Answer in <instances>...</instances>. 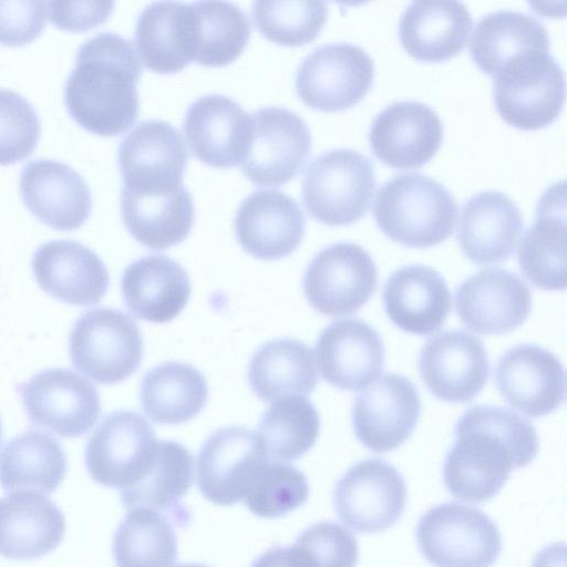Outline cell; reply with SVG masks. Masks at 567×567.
<instances>
[{
	"mask_svg": "<svg viewBox=\"0 0 567 567\" xmlns=\"http://www.w3.org/2000/svg\"><path fill=\"white\" fill-rule=\"evenodd\" d=\"M564 182L539 198L536 220L520 239L517 257L522 272L536 287H566V217Z\"/></svg>",
	"mask_w": 567,
	"mask_h": 567,
	"instance_id": "f1b7e54d",
	"label": "cell"
},
{
	"mask_svg": "<svg viewBox=\"0 0 567 567\" xmlns=\"http://www.w3.org/2000/svg\"><path fill=\"white\" fill-rule=\"evenodd\" d=\"M319 430L315 405L305 396L293 395L272 402L262 414L257 433L268 457L284 462L306 454L315 445Z\"/></svg>",
	"mask_w": 567,
	"mask_h": 567,
	"instance_id": "60d3db41",
	"label": "cell"
},
{
	"mask_svg": "<svg viewBox=\"0 0 567 567\" xmlns=\"http://www.w3.org/2000/svg\"><path fill=\"white\" fill-rule=\"evenodd\" d=\"M138 58L157 73H176L194 61L190 3L152 2L140 13L134 32Z\"/></svg>",
	"mask_w": 567,
	"mask_h": 567,
	"instance_id": "836d02e7",
	"label": "cell"
},
{
	"mask_svg": "<svg viewBox=\"0 0 567 567\" xmlns=\"http://www.w3.org/2000/svg\"><path fill=\"white\" fill-rule=\"evenodd\" d=\"M174 567H209V566L192 563V564H179Z\"/></svg>",
	"mask_w": 567,
	"mask_h": 567,
	"instance_id": "f907efd6",
	"label": "cell"
},
{
	"mask_svg": "<svg viewBox=\"0 0 567 567\" xmlns=\"http://www.w3.org/2000/svg\"><path fill=\"white\" fill-rule=\"evenodd\" d=\"M252 19L268 40L289 47L311 42L326 23L328 8L322 1H255Z\"/></svg>",
	"mask_w": 567,
	"mask_h": 567,
	"instance_id": "b9f144b4",
	"label": "cell"
},
{
	"mask_svg": "<svg viewBox=\"0 0 567 567\" xmlns=\"http://www.w3.org/2000/svg\"><path fill=\"white\" fill-rule=\"evenodd\" d=\"M415 535L421 553L434 567H492L502 550L496 524L481 509L461 503L426 511Z\"/></svg>",
	"mask_w": 567,
	"mask_h": 567,
	"instance_id": "5b68a950",
	"label": "cell"
},
{
	"mask_svg": "<svg viewBox=\"0 0 567 567\" xmlns=\"http://www.w3.org/2000/svg\"><path fill=\"white\" fill-rule=\"evenodd\" d=\"M2 441V426H1V421H0V443Z\"/></svg>",
	"mask_w": 567,
	"mask_h": 567,
	"instance_id": "816d5d0a",
	"label": "cell"
},
{
	"mask_svg": "<svg viewBox=\"0 0 567 567\" xmlns=\"http://www.w3.org/2000/svg\"><path fill=\"white\" fill-rule=\"evenodd\" d=\"M378 269L370 254L353 243H338L321 249L308 265L303 291L318 312L349 316L373 295Z\"/></svg>",
	"mask_w": 567,
	"mask_h": 567,
	"instance_id": "ba28073f",
	"label": "cell"
},
{
	"mask_svg": "<svg viewBox=\"0 0 567 567\" xmlns=\"http://www.w3.org/2000/svg\"><path fill=\"white\" fill-rule=\"evenodd\" d=\"M251 120V138L241 172L261 187L288 183L300 172L311 151L307 124L295 112L278 106L259 109Z\"/></svg>",
	"mask_w": 567,
	"mask_h": 567,
	"instance_id": "7c38bea8",
	"label": "cell"
},
{
	"mask_svg": "<svg viewBox=\"0 0 567 567\" xmlns=\"http://www.w3.org/2000/svg\"><path fill=\"white\" fill-rule=\"evenodd\" d=\"M234 225L237 240L246 252L257 259L277 260L300 246L306 218L292 197L267 189L255 192L241 202Z\"/></svg>",
	"mask_w": 567,
	"mask_h": 567,
	"instance_id": "7402d4cb",
	"label": "cell"
},
{
	"mask_svg": "<svg viewBox=\"0 0 567 567\" xmlns=\"http://www.w3.org/2000/svg\"><path fill=\"white\" fill-rule=\"evenodd\" d=\"M65 533V518L54 502L31 492L0 498V555L34 559L54 550Z\"/></svg>",
	"mask_w": 567,
	"mask_h": 567,
	"instance_id": "4dcf8cb0",
	"label": "cell"
},
{
	"mask_svg": "<svg viewBox=\"0 0 567 567\" xmlns=\"http://www.w3.org/2000/svg\"><path fill=\"white\" fill-rule=\"evenodd\" d=\"M420 415L421 400L414 384L403 375L389 373L357 396L352 425L367 449L385 453L412 435Z\"/></svg>",
	"mask_w": 567,
	"mask_h": 567,
	"instance_id": "9a60e30c",
	"label": "cell"
},
{
	"mask_svg": "<svg viewBox=\"0 0 567 567\" xmlns=\"http://www.w3.org/2000/svg\"><path fill=\"white\" fill-rule=\"evenodd\" d=\"M41 122L32 103L17 91L0 87V164H12L32 153Z\"/></svg>",
	"mask_w": 567,
	"mask_h": 567,
	"instance_id": "ee69618b",
	"label": "cell"
},
{
	"mask_svg": "<svg viewBox=\"0 0 567 567\" xmlns=\"http://www.w3.org/2000/svg\"><path fill=\"white\" fill-rule=\"evenodd\" d=\"M183 130L195 157L213 167H233L246 156L252 120L236 101L210 94L188 106Z\"/></svg>",
	"mask_w": 567,
	"mask_h": 567,
	"instance_id": "d6986e66",
	"label": "cell"
},
{
	"mask_svg": "<svg viewBox=\"0 0 567 567\" xmlns=\"http://www.w3.org/2000/svg\"><path fill=\"white\" fill-rule=\"evenodd\" d=\"M532 567H565V544L546 546L537 554Z\"/></svg>",
	"mask_w": 567,
	"mask_h": 567,
	"instance_id": "681fc988",
	"label": "cell"
},
{
	"mask_svg": "<svg viewBox=\"0 0 567 567\" xmlns=\"http://www.w3.org/2000/svg\"><path fill=\"white\" fill-rule=\"evenodd\" d=\"M373 76V61L362 48L346 42L328 43L300 62L296 90L308 106L336 112L360 102L370 90Z\"/></svg>",
	"mask_w": 567,
	"mask_h": 567,
	"instance_id": "9c48e42d",
	"label": "cell"
},
{
	"mask_svg": "<svg viewBox=\"0 0 567 567\" xmlns=\"http://www.w3.org/2000/svg\"><path fill=\"white\" fill-rule=\"evenodd\" d=\"M501 117L519 130H538L553 123L565 101V75L549 52L523 56L504 66L493 84Z\"/></svg>",
	"mask_w": 567,
	"mask_h": 567,
	"instance_id": "52a82bcc",
	"label": "cell"
},
{
	"mask_svg": "<svg viewBox=\"0 0 567 567\" xmlns=\"http://www.w3.org/2000/svg\"><path fill=\"white\" fill-rule=\"evenodd\" d=\"M207 399L205 377L183 362L162 363L150 370L141 383L143 411L159 424H181L194 419Z\"/></svg>",
	"mask_w": 567,
	"mask_h": 567,
	"instance_id": "74e56055",
	"label": "cell"
},
{
	"mask_svg": "<svg viewBox=\"0 0 567 567\" xmlns=\"http://www.w3.org/2000/svg\"><path fill=\"white\" fill-rule=\"evenodd\" d=\"M504 400L532 417L547 415L565 400V372L559 359L535 344L507 350L495 368Z\"/></svg>",
	"mask_w": 567,
	"mask_h": 567,
	"instance_id": "ffe728a7",
	"label": "cell"
},
{
	"mask_svg": "<svg viewBox=\"0 0 567 567\" xmlns=\"http://www.w3.org/2000/svg\"><path fill=\"white\" fill-rule=\"evenodd\" d=\"M248 381L254 393L266 402L307 395L318 384L313 352L296 339L268 341L251 357Z\"/></svg>",
	"mask_w": 567,
	"mask_h": 567,
	"instance_id": "8d00e7d4",
	"label": "cell"
},
{
	"mask_svg": "<svg viewBox=\"0 0 567 567\" xmlns=\"http://www.w3.org/2000/svg\"><path fill=\"white\" fill-rule=\"evenodd\" d=\"M420 374L437 399L453 403L473 400L485 386L489 368L480 339L460 330L442 332L423 346Z\"/></svg>",
	"mask_w": 567,
	"mask_h": 567,
	"instance_id": "ac0fdd59",
	"label": "cell"
},
{
	"mask_svg": "<svg viewBox=\"0 0 567 567\" xmlns=\"http://www.w3.org/2000/svg\"><path fill=\"white\" fill-rule=\"evenodd\" d=\"M19 392L31 423L62 437L86 434L101 414L95 386L70 369L42 370L21 383Z\"/></svg>",
	"mask_w": 567,
	"mask_h": 567,
	"instance_id": "30bf717a",
	"label": "cell"
},
{
	"mask_svg": "<svg viewBox=\"0 0 567 567\" xmlns=\"http://www.w3.org/2000/svg\"><path fill=\"white\" fill-rule=\"evenodd\" d=\"M121 215L126 229L138 243L161 250L186 239L194 224L195 209L183 184L146 192L122 188Z\"/></svg>",
	"mask_w": 567,
	"mask_h": 567,
	"instance_id": "1f68e13d",
	"label": "cell"
},
{
	"mask_svg": "<svg viewBox=\"0 0 567 567\" xmlns=\"http://www.w3.org/2000/svg\"><path fill=\"white\" fill-rule=\"evenodd\" d=\"M172 520L156 511H127L113 538L116 567H172L177 559V538Z\"/></svg>",
	"mask_w": 567,
	"mask_h": 567,
	"instance_id": "f35d334b",
	"label": "cell"
},
{
	"mask_svg": "<svg viewBox=\"0 0 567 567\" xmlns=\"http://www.w3.org/2000/svg\"><path fill=\"white\" fill-rule=\"evenodd\" d=\"M375 188L370 159L346 148L324 152L306 168L301 194L308 213L329 226L359 220L368 212Z\"/></svg>",
	"mask_w": 567,
	"mask_h": 567,
	"instance_id": "277c9868",
	"label": "cell"
},
{
	"mask_svg": "<svg viewBox=\"0 0 567 567\" xmlns=\"http://www.w3.org/2000/svg\"><path fill=\"white\" fill-rule=\"evenodd\" d=\"M310 567H355L359 547L346 527L333 522H320L305 529L293 544Z\"/></svg>",
	"mask_w": 567,
	"mask_h": 567,
	"instance_id": "f6af8a7d",
	"label": "cell"
},
{
	"mask_svg": "<svg viewBox=\"0 0 567 567\" xmlns=\"http://www.w3.org/2000/svg\"><path fill=\"white\" fill-rule=\"evenodd\" d=\"M472 24L470 11L460 1H414L400 18L399 35L414 59L440 62L465 48Z\"/></svg>",
	"mask_w": 567,
	"mask_h": 567,
	"instance_id": "d6a6232c",
	"label": "cell"
},
{
	"mask_svg": "<svg viewBox=\"0 0 567 567\" xmlns=\"http://www.w3.org/2000/svg\"><path fill=\"white\" fill-rule=\"evenodd\" d=\"M523 229L517 205L506 194L484 190L467 199L461 210L457 240L474 264L508 259Z\"/></svg>",
	"mask_w": 567,
	"mask_h": 567,
	"instance_id": "484cf974",
	"label": "cell"
},
{
	"mask_svg": "<svg viewBox=\"0 0 567 567\" xmlns=\"http://www.w3.org/2000/svg\"><path fill=\"white\" fill-rule=\"evenodd\" d=\"M19 187L29 210L53 228L75 229L91 213L92 195L86 181L58 159L34 158L24 164Z\"/></svg>",
	"mask_w": 567,
	"mask_h": 567,
	"instance_id": "cb8c5ba5",
	"label": "cell"
},
{
	"mask_svg": "<svg viewBox=\"0 0 567 567\" xmlns=\"http://www.w3.org/2000/svg\"><path fill=\"white\" fill-rule=\"evenodd\" d=\"M194 18V61L206 66L234 62L250 35L247 14L235 3L197 1L190 3Z\"/></svg>",
	"mask_w": 567,
	"mask_h": 567,
	"instance_id": "ab89813d",
	"label": "cell"
},
{
	"mask_svg": "<svg viewBox=\"0 0 567 567\" xmlns=\"http://www.w3.org/2000/svg\"><path fill=\"white\" fill-rule=\"evenodd\" d=\"M250 567H310L295 546H275L259 556Z\"/></svg>",
	"mask_w": 567,
	"mask_h": 567,
	"instance_id": "c3c4849f",
	"label": "cell"
},
{
	"mask_svg": "<svg viewBox=\"0 0 567 567\" xmlns=\"http://www.w3.org/2000/svg\"><path fill=\"white\" fill-rule=\"evenodd\" d=\"M457 214L452 194L437 181L419 173L386 181L378 189L373 205L379 228L392 240L415 248L446 240Z\"/></svg>",
	"mask_w": 567,
	"mask_h": 567,
	"instance_id": "3957f363",
	"label": "cell"
},
{
	"mask_svg": "<svg viewBox=\"0 0 567 567\" xmlns=\"http://www.w3.org/2000/svg\"><path fill=\"white\" fill-rule=\"evenodd\" d=\"M266 461L268 454L257 432L241 426L220 429L198 453V488L215 505L237 504Z\"/></svg>",
	"mask_w": 567,
	"mask_h": 567,
	"instance_id": "5bb4252c",
	"label": "cell"
},
{
	"mask_svg": "<svg viewBox=\"0 0 567 567\" xmlns=\"http://www.w3.org/2000/svg\"><path fill=\"white\" fill-rule=\"evenodd\" d=\"M47 18V1H0V43L30 42L41 33Z\"/></svg>",
	"mask_w": 567,
	"mask_h": 567,
	"instance_id": "bcb514c9",
	"label": "cell"
},
{
	"mask_svg": "<svg viewBox=\"0 0 567 567\" xmlns=\"http://www.w3.org/2000/svg\"><path fill=\"white\" fill-rule=\"evenodd\" d=\"M193 457L175 441H156L142 475L121 491L123 506L130 511L145 507L167 516L177 527L189 524L190 514L181 502L192 486Z\"/></svg>",
	"mask_w": 567,
	"mask_h": 567,
	"instance_id": "83f0119b",
	"label": "cell"
},
{
	"mask_svg": "<svg viewBox=\"0 0 567 567\" xmlns=\"http://www.w3.org/2000/svg\"><path fill=\"white\" fill-rule=\"evenodd\" d=\"M117 161L123 187L146 192L182 185L188 152L172 124L150 120L138 123L121 141Z\"/></svg>",
	"mask_w": 567,
	"mask_h": 567,
	"instance_id": "2e32d148",
	"label": "cell"
},
{
	"mask_svg": "<svg viewBox=\"0 0 567 567\" xmlns=\"http://www.w3.org/2000/svg\"><path fill=\"white\" fill-rule=\"evenodd\" d=\"M406 503L401 473L380 458L352 465L336 484L333 506L340 520L358 533H379L393 526Z\"/></svg>",
	"mask_w": 567,
	"mask_h": 567,
	"instance_id": "8fae6325",
	"label": "cell"
},
{
	"mask_svg": "<svg viewBox=\"0 0 567 567\" xmlns=\"http://www.w3.org/2000/svg\"><path fill=\"white\" fill-rule=\"evenodd\" d=\"M443 125L439 115L416 101L395 102L380 112L369 131L373 154L394 168H419L439 151Z\"/></svg>",
	"mask_w": 567,
	"mask_h": 567,
	"instance_id": "44dd1931",
	"label": "cell"
},
{
	"mask_svg": "<svg viewBox=\"0 0 567 567\" xmlns=\"http://www.w3.org/2000/svg\"><path fill=\"white\" fill-rule=\"evenodd\" d=\"M309 497L306 476L280 461H266L244 497L249 511L259 517L278 518L302 506Z\"/></svg>",
	"mask_w": 567,
	"mask_h": 567,
	"instance_id": "7bdbcfd3",
	"label": "cell"
},
{
	"mask_svg": "<svg viewBox=\"0 0 567 567\" xmlns=\"http://www.w3.org/2000/svg\"><path fill=\"white\" fill-rule=\"evenodd\" d=\"M73 365L99 384H116L131 377L143 359V340L135 321L113 308L85 311L71 330Z\"/></svg>",
	"mask_w": 567,
	"mask_h": 567,
	"instance_id": "8992f818",
	"label": "cell"
},
{
	"mask_svg": "<svg viewBox=\"0 0 567 567\" xmlns=\"http://www.w3.org/2000/svg\"><path fill=\"white\" fill-rule=\"evenodd\" d=\"M470 52L476 66L494 78L504 66L523 56L549 52V37L544 24L533 16L498 10L476 23Z\"/></svg>",
	"mask_w": 567,
	"mask_h": 567,
	"instance_id": "e575fe53",
	"label": "cell"
},
{
	"mask_svg": "<svg viewBox=\"0 0 567 567\" xmlns=\"http://www.w3.org/2000/svg\"><path fill=\"white\" fill-rule=\"evenodd\" d=\"M443 480L455 497L471 503L493 498L513 470L528 465L538 453L535 426L514 411L492 405L467 410L455 425Z\"/></svg>",
	"mask_w": 567,
	"mask_h": 567,
	"instance_id": "6da1fadb",
	"label": "cell"
},
{
	"mask_svg": "<svg viewBox=\"0 0 567 567\" xmlns=\"http://www.w3.org/2000/svg\"><path fill=\"white\" fill-rule=\"evenodd\" d=\"M322 378L341 390L365 389L381 374L384 344L372 327L359 319L334 321L316 343Z\"/></svg>",
	"mask_w": 567,
	"mask_h": 567,
	"instance_id": "d4e9b609",
	"label": "cell"
},
{
	"mask_svg": "<svg viewBox=\"0 0 567 567\" xmlns=\"http://www.w3.org/2000/svg\"><path fill=\"white\" fill-rule=\"evenodd\" d=\"M455 309L462 323L478 334H503L518 328L532 309L525 281L502 268H486L456 290Z\"/></svg>",
	"mask_w": 567,
	"mask_h": 567,
	"instance_id": "e0dca14e",
	"label": "cell"
},
{
	"mask_svg": "<svg viewBox=\"0 0 567 567\" xmlns=\"http://www.w3.org/2000/svg\"><path fill=\"white\" fill-rule=\"evenodd\" d=\"M121 287L127 309L136 318L153 323L176 318L192 292L186 270L165 255H148L130 264Z\"/></svg>",
	"mask_w": 567,
	"mask_h": 567,
	"instance_id": "f546056e",
	"label": "cell"
},
{
	"mask_svg": "<svg viewBox=\"0 0 567 567\" xmlns=\"http://www.w3.org/2000/svg\"><path fill=\"white\" fill-rule=\"evenodd\" d=\"M155 443L153 426L143 415L114 411L103 417L86 443V470L94 482L125 489L145 471Z\"/></svg>",
	"mask_w": 567,
	"mask_h": 567,
	"instance_id": "4fadbf2b",
	"label": "cell"
},
{
	"mask_svg": "<svg viewBox=\"0 0 567 567\" xmlns=\"http://www.w3.org/2000/svg\"><path fill=\"white\" fill-rule=\"evenodd\" d=\"M32 270L42 290L72 306L99 303L110 284L107 269L97 254L70 239L40 245L32 258Z\"/></svg>",
	"mask_w": 567,
	"mask_h": 567,
	"instance_id": "603a6c76",
	"label": "cell"
},
{
	"mask_svg": "<svg viewBox=\"0 0 567 567\" xmlns=\"http://www.w3.org/2000/svg\"><path fill=\"white\" fill-rule=\"evenodd\" d=\"M113 7V1H50L48 16L61 29L84 31L104 22Z\"/></svg>",
	"mask_w": 567,
	"mask_h": 567,
	"instance_id": "7dc6e473",
	"label": "cell"
},
{
	"mask_svg": "<svg viewBox=\"0 0 567 567\" xmlns=\"http://www.w3.org/2000/svg\"><path fill=\"white\" fill-rule=\"evenodd\" d=\"M142 64L132 41L100 32L79 47L65 80L64 102L84 128L105 136L130 128L138 116Z\"/></svg>",
	"mask_w": 567,
	"mask_h": 567,
	"instance_id": "7a4b0ae2",
	"label": "cell"
},
{
	"mask_svg": "<svg viewBox=\"0 0 567 567\" xmlns=\"http://www.w3.org/2000/svg\"><path fill=\"white\" fill-rule=\"evenodd\" d=\"M68 471L59 441L29 430L8 441L0 451V486L6 492H54Z\"/></svg>",
	"mask_w": 567,
	"mask_h": 567,
	"instance_id": "d590c367",
	"label": "cell"
},
{
	"mask_svg": "<svg viewBox=\"0 0 567 567\" xmlns=\"http://www.w3.org/2000/svg\"><path fill=\"white\" fill-rule=\"evenodd\" d=\"M382 297L389 319L401 330L419 336L439 331L452 306L444 278L422 265L394 271L383 287Z\"/></svg>",
	"mask_w": 567,
	"mask_h": 567,
	"instance_id": "4316f807",
	"label": "cell"
}]
</instances>
